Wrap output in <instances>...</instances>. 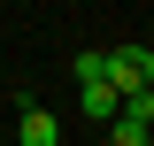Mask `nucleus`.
Returning a JSON list of instances; mask_svg holds the SVG:
<instances>
[{
    "instance_id": "1",
    "label": "nucleus",
    "mask_w": 154,
    "mask_h": 146,
    "mask_svg": "<svg viewBox=\"0 0 154 146\" xmlns=\"http://www.w3.org/2000/svg\"><path fill=\"white\" fill-rule=\"evenodd\" d=\"M108 92H116V100L154 92V46H146V38H139V46H108Z\"/></svg>"
},
{
    "instance_id": "2",
    "label": "nucleus",
    "mask_w": 154,
    "mask_h": 146,
    "mask_svg": "<svg viewBox=\"0 0 154 146\" xmlns=\"http://www.w3.org/2000/svg\"><path fill=\"white\" fill-rule=\"evenodd\" d=\"M16 146H62L54 108H23V115H16Z\"/></svg>"
},
{
    "instance_id": "5",
    "label": "nucleus",
    "mask_w": 154,
    "mask_h": 146,
    "mask_svg": "<svg viewBox=\"0 0 154 146\" xmlns=\"http://www.w3.org/2000/svg\"><path fill=\"white\" fill-rule=\"evenodd\" d=\"M108 146H146V123H131V115H116V123H108Z\"/></svg>"
},
{
    "instance_id": "4",
    "label": "nucleus",
    "mask_w": 154,
    "mask_h": 146,
    "mask_svg": "<svg viewBox=\"0 0 154 146\" xmlns=\"http://www.w3.org/2000/svg\"><path fill=\"white\" fill-rule=\"evenodd\" d=\"M85 85H108V54H100V46L77 54V92H85Z\"/></svg>"
},
{
    "instance_id": "3",
    "label": "nucleus",
    "mask_w": 154,
    "mask_h": 146,
    "mask_svg": "<svg viewBox=\"0 0 154 146\" xmlns=\"http://www.w3.org/2000/svg\"><path fill=\"white\" fill-rule=\"evenodd\" d=\"M77 108H85V123H100V131H108L116 115H123V100H116L108 85H85V92H77Z\"/></svg>"
},
{
    "instance_id": "6",
    "label": "nucleus",
    "mask_w": 154,
    "mask_h": 146,
    "mask_svg": "<svg viewBox=\"0 0 154 146\" xmlns=\"http://www.w3.org/2000/svg\"><path fill=\"white\" fill-rule=\"evenodd\" d=\"M146 46H154V23H146Z\"/></svg>"
}]
</instances>
